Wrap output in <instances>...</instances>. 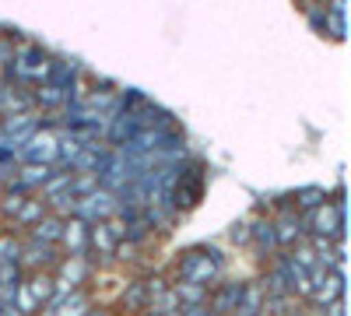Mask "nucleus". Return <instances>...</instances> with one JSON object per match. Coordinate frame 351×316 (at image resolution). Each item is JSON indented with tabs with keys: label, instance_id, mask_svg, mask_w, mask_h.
I'll use <instances>...</instances> for the list:
<instances>
[{
	"label": "nucleus",
	"instance_id": "f257e3e1",
	"mask_svg": "<svg viewBox=\"0 0 351 316\" xmlns=\"http://www.w3.org/2000/svg\"><path fill=\"white\" fill-rule=\"evenodd\" d=\"M225 278V253L215 243H200L190 246L176 256V267H172V281H197V284H218Z\"/></svg>",
	"mask_w": 351,
	"mask_h": 316
},
{
	"label": "nucleus",
	"instance_id": "f03ea898",
	"mask_svg": "<svg viewBox=\"0 0 351 316\" xmlns=\"http://www.w3.org/2000/svg\"><path fill=\"white\" fill-rule=\"evenodd\" d=\"M204 186H208V165L186 155L180 162V176H176V186H172V208L180 215L193 211L204 200Z\"/></svg>",
	"mask_w": 351,
	"mask_h": 316
},
{
	"label": "nucleus",
	"instance_id": "7ed1b4c3",
	"mask_svg": "<svg viewBox=\"0 0 351 316\" xmlns=\"http://www.w3.org/2000/svg\"><path fill=\"white\" fill-rule=\"evenodd\" d=\"M302 225H306V236H330V239H344V204L337 200H324L309 211H302Z\"/></svg>",
	"mask_w": 351,
	"mask_h": 316
},
{
	"label": "nucleus",
	"instance_id": "20e7f679",
	"mask_svg": "<svg viewBox=\"0 0 351 316\" xmlns=\"http://www.w3.org/2000/svg\"><path fill=\"white\" fill-rule=\"evenodd\" d=\"M60 246L56 243H43V239H32V236H21V253H18V264L25 271H53L60 264Z\"/></svg>",
	"mask_w": 351,
	"mask_h": 316
},
{
	"label": "nucleus",
	"instance_id": "39448f33",
	"mask_svg": "<svg viewBox=\"0 0 351 316\" xmlns=\"http://www.w3.org/2000/svg\"><path fill=\"white\" fill-rule=\"evenodd\" d=\"M74 215L84 218V221H106L109 215H116V193L106 190V186L88 190L84 197L74 200Z\"/></svg>",
	"mask_w": 351,
	"mask_h": 316
},
{
	"label": "nucleus",
	"instance_id": "423d86ee",
	"mask_svg": "<svg viewBox=\"0 0 351 316\" xmlns=\"http://www.w3.org/2000/svg\"><path fill=\"white\" fill-rule=\"evenodd\" d=\"M36 130H39V112L36 109H21V112L0 117V134H4V141H11V145H21V141Z\"/></svg>",
	"mask_w": 351,
	"mask_h": 316
},
{
	"label": "nucleus",
	"instance_id": "0eeeda50",
	"mask_svg": "<svg viewBox=\"0 0 351 316\" xmlns=\"http://www.w3.org/2000/svg\"><path fill=\"white\" fill-rule=\"evenodd\" d=\"M88 225L92 221H84L77 215H67L64 218V232H60V253H71V256H88Z\"/></svg>",
	"mask_w": 351,
	"mask_h": 316
},
{
	"label": "nucleus",
	"instance_id": "6e6552de",
	"mask_svg": "<svg viewBox=\"0 0 351 316\" xmlns=\"http://www.w3.org/2000/svg\"><path fill=\"white\" fill-rule=\"evenodd\" d=\"M243 299V281H218L208 292V313H236Z\"/></svg>",
	"mask_w": 351,
	"mask_h": 316
},
{
	"label": "nucleus",
	"instance_id": "1a4fd4ad",
	"mask_svg": "<svg viewBox=\"0 0 351 316\" xmlns=\"http://www.w3.org/2000/svg\"><path fill=\"white\" fill-rule=\"evenodd\" d=\"M250 246H253L260 264L278 253V236H274V221L271 218H253L250 221Z\"/></svg>",
	"mask_w": 351,
	"mask_h": 316
},
{
	"label": "nucleus",
	"instance_id": "9d476101",
	"mask_svg": "<svg viewBox=\"0 0 351 316\" xmlns=\"http://www.w3.org/2000/svg\"><path fill=\"white\" fill-rule=\"evenodd\" d=\"M60 232H64V215H56V211H46L32 228H25V236L43 239V243H60Z\"/></svg>",
	"mask_w": 351,
	"mask_h": 316
},
{
	"label": "nucleus",
	"instance_id": "9b49d317",
	"mask_svg": "<svg viewBox=\"0 0 351 316\" xmlns=\"http://www.w3.org/2000/svg\"><path fill=\"white\" fill-rule=\"evenodd\" d=\"M263 299H267V292H263V281H243V299H239V309L243 316H256L263 313Z\"/></svg>",
	"mask_w": 351,
	"mask_h": 316
},
{
	"label": "nucleus",
	"instance_id": "f8f14e48",
	"mask_svg": "<svg viewBox=\"0 0 351 316\" xmlns=\"http://www.w3.org/2000/svg\"><path fill=\"white\" fill-rule=\"evenodd\" d=\"M172 292L180 295V306H208V284L197 281H172Z\"/></svg>",
	"mask_w": 351,
	"mask_h": 316
},
{
	"label": "nucleus",
	"instance_id": "ddd939ff",
	"mask_svg": "<svg viewBox=\"0 0 351 316\" xmlns=\"http://www.w3.org/2000/svg\"><path fill=\"white\" fill-rule=\"evenodd\" d=\"M120 306L127 313H141V309H148V289H144V278L137 281H127V289L120 295Z\"/></svg>",
	"mask_w": 351,
	"mask_h": 316
},
{
	"label": "nucleus",
	"instance_id": "4468645a",
	"mask_svg": "<svg viewBox=\"0 0 351 316\" xmlns=\"http://www.w3.org/2000/svg\"><path fill=\"white\" fill-rule=\"evenodd\" d=\"M21 253V236L11 228H0V264H18Z\"/></svg>",
	"mask_w": 351,
	"mask_h": 316
},
{
	"label": "nucleus",
	"instance_id": "2eb2a0df",
	"mask_svg": "<svg viewBox=\"0 0 351 316\" xmlns=\"http://www.w3.org/2000/svg\"><path fill=\"white\" fill-rule=\"evenodd\" d=\"M291 200H295V211H309V208H316V204H324L327 190H324V186H302V190L291 193Z\"/></svg>",
	"mask_w": 351,
	"mask_h": 316
},
{
	"label": "nucleus",
	"instance_id": "dca6fc26",
	"mask_svg": "<svg viewBox=\"0 0 351 316\" xmlns=\"http://www.w3.org/2000/svg\"><path fill=\"white\" fill-rule=\"evenodd\" d=\"M228 243H236V246H250V221H236L228 228Z\"/></svg>",
	"mask_w": 351,
	"mask_h": 316
},
{
	"label": "nucleus",
	"instance_id": "f3484780",
	"mask_svg": "<svg viewBox=\"0 0 351 316\" xmlns=\"http://www.w3.org/2000/svg\"><path fill=\"white\" fill-rule=\"evenodd\" d=\"M0 32H8V28H4V25H0Z\"/></svg>",
	"mask_w": 351,
	"mask_h": 316
},
{
	"label": "nucleus",
	"instance_id": "a211bd4d",
	"mask_svg": "<svg viewBox=\"0 0 351 316\" xmlns=\"http://www.w3.org/2000/svg\"><path fill=\"white\" fill-rule=\"evenodd\" d=\"M0 228H4V221H0Z\"/></svg>",
	"mask_w": 351,
	"mask_h": 316
},
{
	"label": "nucleus",
	"instance_id": "6ab92c4d",
	"mask_svg": "<svg viewBox=\"0 0 351 316\" xmlns=\"http://www.w3.org/2000/svg\"><path fill=\"white\" fill-rule=\"evenodd\" d=\"M324 4H327V0H324Z\"/></svg>",
	"mask_w": 351,
	"mask_h": 316
}]
</instances>
